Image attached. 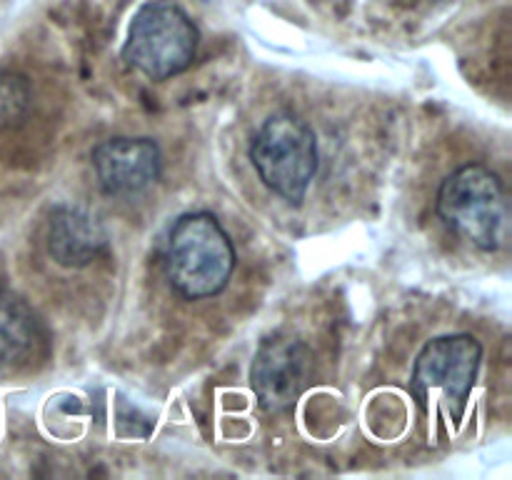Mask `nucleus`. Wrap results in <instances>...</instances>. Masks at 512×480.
Masks as SVG:
<instances>
[{"label": "nucleus", "mask_w": 512, "mask_h": 480, "mask_svg": "<svg viewBox=\"0 0 512 480\" xmlns=\"http://www.w3.org/2000/svg\"><path fill=\"white\" fill-rule=\"evenodd\" d=\"M165 275L188 300L223 293L235 270L233 240L210 213H188L178 218L165 243Z\"/></svg>", "instance_id": "1"}, {"label": "nucleus", "mask_w": 512, "mask_h": 480, "mask_svg": "<svg viewBox=\"0 0 512 480\" xmlns=\"http://www.w3.org/2000/svg\"><path fill=\"white\" fill-rule=\"evenodd\" d=\"M438 213L448 228L480 250H500L510 240V195L498 173L485 165H463L443 180Z\"/></svg>", "instance_id": "2"}, {"label": "nucleus", "mask_w": 512, "mask_h": 480, "mask_svg": "<svg viewBox=\"0 0 512 480\" xmlns=\"http://www.w3.org/2000/svg\"><path fill=\"white\" fill-rule=\"evenodd\" d=\"M198 40V28L180 5L150 0L130 23L123 58L145 78L168 80L193 63Z\"/></svg>", "instance_id": "3"}, {"label": "nucleus", "mask_w": 512, "mask_h": 480, "mask_svg": "<svg viewBox=\"0 0 512 480\" xmlns=\"http://www.w3.org/2000/svg\"><path fill=\"white\" fill-rule=\"evenodd\" d=\"M260 180L290 203H300L318 173V143L303 118L278 113L265 120L250 145Z\"/></svg>", "instance_id": "4"}, {"label": "nucleus", "mask_w": 512, "mask_h": 480, "mask_svg": "<svg viewBox=\"0 0 512 480\" xmlns=\"http://www.w3.org/2000/svg\"><path fill=\"white\" fill-rule=\"evenodd\" d=\"M483 348L468 333L440 335L425 343L413 368V393L423 405H445L458 415L478 378Z\"/></svg>", "instance_id": "5"}, {"label": "nucleus", "mask_w": 512, "mask_h": 480, "mask_svg": "<svg viewBox=\"0 0 512 480\" xmlns=\"http://www.w3.org/2000/svg\"><path fill=\"white\" fill-rule=\"evenodd\" d=\"M310 373H313V355L300 340L270 338L255 353L250 383L258 395V403L268 413H283L300 398Z\"/></svg>", "instance_id": "6"}, {"label": "nucleus", "mask_w": 512, "mask_h": 480, "mask_svg": "<svg viewBox=\"0 0 512 480\" xmlns=\"http://www.w3.org/2000/svg\"><path fill=\"white\" fill-rule=\"evenodd\" d=\"M100 190L118 198L138 195L160 178L163 158L150 138H110L90 155Z\"/></svg>", "instance_id": "7"}, {"label": "nucleus", "mask_w": 512, "mask_h": 480, "mask_svg": "<svg viewBox=\"0 0 512 480\" xmlns=\"http://www.w3.org/2000/svg\"><path fill=\"white\" fill-rule=\"evenodd\" d=\"M108 245L103 223L80 208H55L48 223V253L63 268H85Z\"/></svg>", "instance_id": "8"}, {"label": "nucleus", "mask_w": 512, "mask_h": 480, "mask_svg": "<svg viewBox=\"0 0 512 480\" xmlns=\"http://www.w3.org/2000/svg\"><path fill=\"white\" fill-rule=\"evenodd\" d=\"M40 340V320L28 300L13 290H0V370L28 363Z\"/></svg>", "instance_id": "9"}, {"label": "nucleus", "mask_w": 512, "mask_h": 480, "mask_svg": "<svg viewBox=\"0 0 512 480\" xmlns=\"http://www.w3.org/2000/svg\"><path fill=\"white\" fill-rule=\"evenodd\" d=\"M30 105V85L18 73H0V128H13L25 118Z\"/></svg>", "instance_id": "10"}]
</instances>
